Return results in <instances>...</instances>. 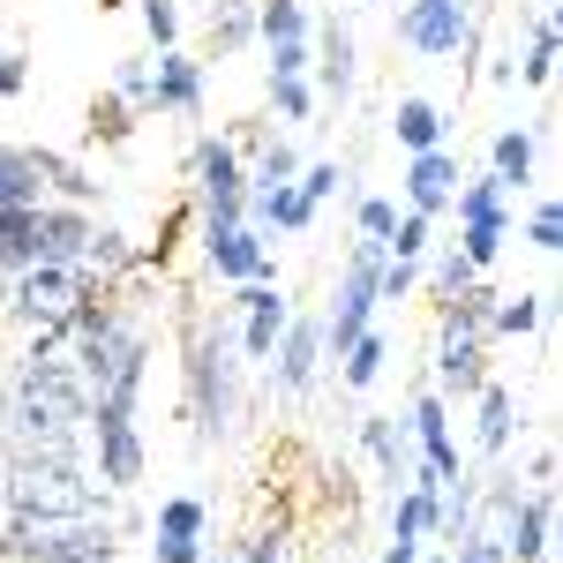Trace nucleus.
Returning a JSON list of instances; mask_svg holds the SVG:
<instances>
[{"mask_svg": "<svg viewBox=\"0 0 563 563\" xmlns=\"http://www.w3.org/2000/svg\"><path fill=\"white\" fill-rule=\"evenodd\" d=\"M90 429V390L68 346H31L15 361V376L0 390V435L8 451H53V459H84Z\"/></svg>", "mask_w": 563, "mask_h": 563, "instance_id": "obj_1", "label": "nucleus"}, {"mask_svg": "<svg viewBox=\"0 0 563 563\" xmlns=\"http://www.w3.org/2000/svg\"><path fill=\"white\" fill-rule=\"evenodd\" d=\"M241 339H233V308L218 301V316H196L180 323V390H188V421H196V443H225L241 429Z\"/></svg>", "mask_w": 563, "mask_h": 563, "instance_id": "obj_2", "label": "nucleus"}, {"mask_svg": "<svg viewBox=\"0 0 563 563\" xmlns=\"http://www.w3.org/2000/svg\"><path fill=\"white\" fill-rule=\"evenodd\" d=\"M0 504L15 526L106 519V488L90 474V459H53V451H8L0 459Z\"/></svg>", "mask_w": 563, "mask_h": 563, "instance_id": "obj_3", "label": "nucleus"}, {"mask_svg": "<svg viewBox=\"0 0 563 563\" xmlns=\"http://www.w3.org/2000/svg\"><path fill=\"white\" fill-rule=\"evenodd\" d=\"M180 174H188L180 196L196 203V241H211V233L249 218V166H241L233 135H196L188 158H180Z\"/></svg>", "mask_w": 563, "mask_h": 563, "instance_id": "obj_4", "label": "nucleus"}, {"mask_svg": "<svg viewBox=\"0 0 563 563\" xmlns=\"http://www.w3.org/2000/svg\"><path fill=\"white\" fill-rule=\"evenodd\" d=\"M0 563H121L113 519H68V526H15L0 533Z\"/></svg>", "mask_w": 563, "mask_h": 563, "instance_id": "obj_5", "label": "nucleus"}, {"mask_svg": "<svg viewBox=\"0 0 563 563\" xmlns=\"http://www.w3.org/2000/svg\"><path fill=\"white\" fill-rule=\"evenodd\" d=\"M90 278L84 263H23V271H8L0 278V308L23 323V331H45V323H68V308L84 301Z\"/></svg>", "mask_w": 563, "mask_h": 563, "instance_id": "obj_6", "label": "nucleus"}, {"mask_svg": "<svg viewBox=\"0 0 563 563\" xmlns=\"http://www.w3.org/2000/svg\"><path fill=\"white\" fill-rule=\"evenodd\" d=\"M474 0H398V45L413 60H435V68H459V53L474 45Z\"/></svg>", "mask_w": 563, "mask_h": 563, "instance_id": "obj_7", "label": "nucleus"}, {"mask_svg": "<svg viewBox=\"0 0 563 563\" xmlns=\"http://www.w3.org/2000/svg\"><path fill=\"white\" fill-rule=\"evenodd\" d=\"M84 443H90V474H98L106 496H135V488H143L151 443H143V429H135V413H98V406H90Z\"/></svg>", "mask_w": 563, "mask_h": 563, "instance_id": "obj_8", "label": "nucleus"}, {"mask_svg": "<svg viewBox=\"0 0 563 563\" xmlns=\"http://www.w3.org/2000/svg\"><path fill=\"white\" fill-rule=\"evenodd\" d=\"M308 45H316V60H308L316 113H346V106H353V84H361V38H353V23L331 8V15L308 31Z\"/></svg>", "mask_w": 563, "mask_h": 563, "instance_id": "obj_9", "label": "nucleus"}, {"mask_svg": "<svg viewBox=\"0 0 563 563\" xmlns=\"http://www.w3.org/2000/svg\"><path fill=\"white\" fill-rule=\"evenodd\" d=\"M263 376L278 384V398H308V390L323 384V316H286V331H278V346L263 361Z\"/></svg>", "mask_w": 563, "mask_h": 563, "instance_id": "obj_10", "label": "nucleus"}, {"mask_svg": "<svg viewBox=\"0 0 563 563\" xmlns=\"http://www.w3.org/2000/svg\"><path fill=\"white\" fill-rule=\"evenodd\" d=\"M459 151L451 143H435V151H413L406 158V174H398V196H406V211H421V218H443L451 211V196H459Z\"/></svg>", "mask_w": 563, "mask_h": 563, "instance_id": "obj_11", "label": "nucleus"}, {"mask_svg": "<svg viewBox=\"0 0 563 563\" xmlns=\"http://www.w3.org/2000/svg\"><path fill=\"white\" fill-rule=\"evenodd\" d=\"M151 113H174V121H196L203 113V60L196 53H151Z\"/></svg>", "mask_w": 563, "mask_h": 563, "instance_id": "obj_12", "label": "nucleus"}, {"mask_svg": "<svg viewBox=\"0 0 563 563\" xmlns=\"http://www.w3.org/2000/svg\"><path fill=\"white\" fill-rule=\"evenodd\" d=\"M556 556V488H526L504 526V563H549Z\"/></svg>", "mask_w": 563, "mask_h": 563, "instance_id": "obj_13", "label": "nucleus"}, {"mask_svg": "<svg viewBox=\"0 0 563 563\" xmlns=\"http://www.w3.org/2000/svg\"><path fill=\"white\" fill-rule=\"evenodd\" d=\"M435 398H474L488 384V339L474 331H435Z\"/></svg>", "mask_w": 563, "mask_h": 563, "instance_id": "obj_14", "label": "nucleus"}, {"mask_svg": "<svg viewBox=\"0 0 563 563\" xmlns=\"http://www.w3.org/2000/svg\"><path fill=\"white\" fill-rule=\"evenodd\" d=\"M361 451L376 459L384 488H406V474L421 466V451H413V429H406V413H361Z\"/></svg>", "mask_w": 563, "mask_h": 563, "instance_id": "obj_15", "label": "nucleus"}, {"mask_svg": "<svg viewBox=\"0 0 563 563\" xmlns=\"http://www.w3.org/2000/svg\"><path fill=\"white\" fill-rule=\"evenodd\" d=\"M90 203H53L45 196L38 203V263H84V249H90Z\"/></svg>", "mask_w": 563, "mask_h": 563, "instance_id": "obj_16", "label": "nucleus"}, {"mask_svg": "<svg viewBox=\"0 0 563 563\" xmlns=\"http://www.w3.org/2000/svg\"><path fill=\"white\" fill-rule=\"evenodd\" d=\"M466 406H474V451H481V459H504V451H511V435H519V398H511V384H496V376H488Z\"/></svg>", "mask_w": 563, "mask_h": 563, "instance_id": "obj_17", "label": "nucleus"}, {"mask_svg": "<svg viewBox=\"0 0 563 563\" xmlns=\"http://www.w3.org/2000/svg\"><path fill=\"white\" fill-rule=\"evenodd\" d=\"M488 174L504 180V196L519 203L526 188L541 180V135H533V129H496V135H488Z\"/></svg>", "mask_w": 563, "mask_h": 563, "instance_id": "obj_18", "label": "nucleus"}, {"mask_svg": "<svg viewBox=\"0 0 563 563\" xmlns=\"http://www.w3.org/2000/svg\"><path fill=\"white\" fill-rule=\"evenodd\" d=\"M390 135H398V151L413 158V151H435V143H451V113L421 98V90H406L398 106H390Z\"/></svg>", "mask_w": 563, "mask_h": 563, "instance_id": "obj_19", "label": "nucleus"}, {"mask_svg": "<svg viewBox=\"0 0 563 563\" xmlns=\"http://www.w3.org/2000/svg\"><path fill=\"white\" fill-rule=\"evenodd\" d=\"M249 225L256 233H308L316 225V203H308L301 188H256L249 196Z\"/></svg>", "mask_w": 563, "mask_h": 563, "instance_id": "obj_20", "label": "nucleus"}, {"mask_svg": "<svg viewBox=\"0 0 563 563\" xmlns=\"http://www.w3.org/2000/svg\"><path fill=\"white\" fill-rule=\"evenodd\" d=\"M84 271H90V278H106V286H121V278H135V271H143V249H135L121 225H90Z\"/></svg>", "mask_w": 563, "mask_h": 563, "instance_id": "obj_21", "label": "nucleus"}, {"mask_svg": "<svg viewBox=\"0 0 563 563\" xmlns=\"http://www.w3.org/2000/svg\"><path fill=\"white\" fill-rule=\"evenodd\" d=\"M556 53H563L556 15H549V8H533V23H526V60H511V68H519V84L526 90H549V84H556Z\"/></svg>", "mask_w": 563, "mask_h": 563, "instance_id": "obj_22", "label": "nucleus"}, {"mask_svg": "<svg viewBox=\"0 0 563 563\" xmlns=\"http://www.w3.org/2000/svg\"><path fill=\"white\" fill-rule=\"evenodd\" d=\"M0 203H45L38 143H0Z\"/></svg>", "mask_w": 563, "mask_h": 563, "instance_id": "obj_23", "label": "nucleus"}, {"mask_svg": "<svg viewBox=\"0 0 563 563\" xmlns=\"http://www.w3.org/2000/svg\"><path fill=\"white\" fill-rule=\"evenodd\" d=\"M38 263V203H0V278Z\"/></svg>", "mask_w": 563, "mask_h": 563, "instance_id": "obj_24", "label": "nucleus"}, {"mask_svg": "<svg viewBox=\"0 0 563 563\" xmlns=\"http://www.w3.org/2000/svg\"><path fill=\"white\" fill-rule=\"evenodd\" d=\"M384 368H390V339L376 331V323H368V331H361V339H353V346L331 361V376H339L346 390H368L376 376H384Z\"/></svg>", "mask_w": 563, "mask_h": 563, "instance_id": "obj_25", "label": "nucleus"}, {"mask_svg": "<svg viewBox=\"0 0 563 563\" xmlns=\"http://www.w3.org/2000/svg\"><path fill=\"white\" fill-rule=\"evenodd\" d=\"M511 225H519V211H504V218H459V256L474 263V271H496V256L511 249Z\"/></svg>", "mask_w": 563, "mask_h": 563, "instance_id": "obj_26", "label": "nucleus"}, {"mask_svg": "<svg viewBox=\"0 0 563 563\" xmlns=\"http://www.w3.org/2000/svg\"><path fill=\"white\" fill-rule=\"evenodd\" d=\"M549 323V294H496V308H488V339H533Z\"/></svg>", "mask_w": 563, "mask_h": 563, "instance_id": "obj_27", "label": "nucleus"}, {"mask_svg": "<svg viewBox=\"0 0 563 563\" xmlns=\"http://www.w3.org/2000/svg\"><path fill=\"white\" fill-rule=\"evenodd\" d=\"M429 526H435V488H421V481L390 488V541H421L429 549Z\"/></svg>", "mask_w": 563, "mask_h": 563, "instance_id": "obj_28", "label": "nucleus"}, {"mask_svg": "<svg viewBox=\"0 0 563 563\" xmlns=\"http://www.w3.org/2000/svg\"><path fill=\"white\" fill-rule=\"evenodd\" d=\"M203 533H211V504H203V496H188V488L166 496V504H158V519H151V541H203Z\"/></svg>", "mask_w": 563, "mask_h": 563, "instance_id": "obj_29", "label": "nucleus"}, {"mask_svg": "<svg viewBox=\"0 0 563 563\" xmlns=\"http://www.w3.org/2000/svg\"><path fill=\"white\" fill-rule=\"evenodd\" d=\"M249 45H256V0H218L211 8V60L249 53Z\"/></svg>", "mask_w": 563, "mask_h": 563, "instance_id": "obj_30", "label": "nucleus"}, {"mask_svg": "<svg viewBox=\"0 0 563 563\" xmlns=\"http://www.w3.org/2000/svg\"><path fill=\"white\" fill-rule=\"evenodd\" d=\"M196 233V203L180 196L174 211L158 218V241H143V271H174V256H180V241Z\"/></svg>", "mask_w": 563, "mask_h": 563, "instance_id": "obj_31", "label": "nucleus"}, {"mask_svg": "<svg viewBox=\"0 0 563 563\" xmlns=\"http://www.w3.org/2000/svg\"><path fill=\"white\" fill-rule=\"evenodd\" d=\"M308 0H256V38L263 45H286V38H308Z\"/></svg>", "mask_w": 563, "mask_h": 563, "instance_id": "obj_32", "label": "nucleus"}, {"mask_svg": "<svg viewBox=\"0 0 563 563\" xmlns=\"http://www.w3.org/2000/svg\"><path fill=\"white\" fill-rule=\"evenodd\" d=\"M511 233H526L533 256H556L563 249V203L556 196H533V203H526V225H511Z\"/></svg>", "mask_w": 563, "mask_h": 563, "instance_id": "obj_33", "label": "nucleus"}, {"mask_svg": "<svg viewBox=\"0 0 563 563\" xmlns=\"http://www.w3.org/2000/svg\"><path fill=\"white\" fill-rule=\"evenodd\" d=\"M429 249H435V218H421V211H406V203H398V225H390L384 256H398V263H421Z\"/></svg>", "mask_w": 563, "mask_h": 563, "instance_id": "obj_34", "label": "nucleus"}, {"mask_svg": "<svg viewBox=\"0 0 563 563\" xmlns=\"http://www.w3.org/2000/svg\"><path fill=\"white\" fill-rule=\"evenodd\" d=\"M451 211H459V218H504V211H511V196H504V180H496V174H474V180H459Z\"/></svg>", "mask_w": 563, "mask_h": 563, "instance_id": "obj_35", "label": "nucleus"}, {"mask_svg": "<svg viewBox=\"0 0 563 563\" xmlns=\"http://www.w3.org/2000/svg\"><path fill=\"white\" fill-rule=\"evenodd\" d=\"M271 113H278L286 129L316 121V84H308V76H271Z\"/></svg>", "mask_w": 563, "mask_h": 563, "instance_id": "obj_36", "label": "nucleus"}, {"mask_svg": "<svg viewBox=\"0 0 563 563\" xmlns=\"http://www.w3.org/2000/svg\"><path fill=\"white\" fill-rule=\"evenodd\" d=\"M294 188H301L308 203L323 211L331 196H346V188H353V166H339V158H308V166H301V180H294Z\"/></svg>", "mask_w": 563, "mask_h": 563, "instance_id": "obj_37", "label": "nucleus"}, {"mask_svg": "<svg viewBox=\"0 0 563 563\" xmlns=\"http://www.w3.org/2000/svg\"><path fill=\"white\" fill-rule=\"evenodd\" d=\"M129 135H135V106L129 98H113V90L90 98V143H129Z\"/></svg>", "mask_w": 563, "mask_h": 563, "instance_id": "obj_38", "label": "nucleus"}, {"mask_svg": "<svg viewBox=\"0 0 563 563\" xmlns=\"http://www.w3.org/2000/svg\"><path fill=\"white\" fill-rule=\"evenodd\" d=\"M135 15H143V38H151V53L180 45V0H135Z\"/></svg>", "mask_w": 563, "mask_h": 563, "instance_id": "obj_39", "label": "nucleus"}, {"mask_svg": "<svg viewBox=\"0 0 563 563\" xmlns=\"http://www.w3.org/2000/svg\"><path fill=\"white\" fill-rule=\"evenodd\" d=\"M113 98H129L135 113H151V53H121V68H113Z\"/></svg>", "mask_w": 563, "mask_h": 563, "instance_id": "obj_40", "label": "nucleus"}, {"mask_svg": "<svg viewBox=\"0 0 563 563\" xmlns=\"http://www.w3.org/2000/svg\"><path fill=\"white\" fill-rule=\"evenodd\" d=\"M481 271L466 256H459V241H443V256H435V271H429V286H435V301H451V294H466Z\"/></svg>", "mask_w": 563, "mask_h": 563, "instance_id": "obj_41", "label": "nucleus"}, {"mask_svg": "<svg viewBox=\"0 0 563 563\" xmlns=\"http://www.w3.org/2000/svg\"><path fill=\"white\" fill-rule=\"evenodd\" d=\"M390 225H398V203H390V196H361V203H353V233H361V241H390Z\"/></svg>", "mask_w": 563, "mask_h": 563, "instance_id": "obj_42", "label": "nucleus"}, {"mask_svg": "<svg viewBox=\"0 0 563 563\" xmlns=\"http://www.w3.org/2000/svg\"><path fill=\"white\" fill-rule=\"evenodd\" d=\"M271 60H263V76H308V60H316V45L308 38H286V45H263Z\"/></svg>", "mask_w": 563, "mask_h": 563, "instance_id": "obj_43", "label": "nucleus"}, {"mask_svg": "<svg viewBox=\"0 0 563 563\" xmlns=\"http://www.w3.org/2000/svg\"><path fill=\"white\" fill-rule=\"evenodd\" d=\"M241 563H294V549H286V533H278V526H256V533L241 541Z\"/></svg>", "mask_w": 563, "mask_h": 563, "instance_id": "obj_44", "label": "nucleus"}, {"mask_svg": "<svg viewBox=\"0 0 563 563\" xmlns=\"http://www.w3.org/2000/svg\"><path fill=\"white\" fill-rule=\"evenodd\" d=\"M23 90H31V53L8 45V53H0V98H23Z\"/></svg>", "mask_w": 563, "mask_h": 563, "instance_id": "obj_45", "label": "nucleus"}, {"mask_svg": "<svg viewBox=\"0 0 563 563\" xmlns=\"http://www.w3.org/2000/svg\"><path fill=\"white\" fill-rule=\"evenodd\" d=\"M151 563H211V541H151Z\"/></svg>", "mask_w": 563, "mask_h": 563, "instance_id": "obj_46", "label": "nucleus"}, {"mask_svg": "<svg viewBox=\"0 0 563 563\" xmlns=\"http://www.w3.org/2000/svg\"><path fill=\"white\" fill-rule=\"evenodd\" d=\"M526 488H556V443H541V451L526 459Z\"/></svg>", "mask_w": 563, "mask_h": 563, "instance_id": "obj_47", "label": "nucleus"}, {"mask_svg": "<svg viewBox=\"0 0 563 563\" xmlns=\"http://www.w3.org/2000/svg\"><path fill=\"white\" fill-rule=\"evenodd\" d=\"M376 563H421V541H384V556Z\"/></svg>", "mask_w": 563, "mask_h": 563, "instance_id": "obj_48", "label": "nucleus"}, {"mask_svg": "<svg viewBox=\"0 0 563 563\" xmlns=\"http://www.w3.org/2000/svg\"><path fill=\"white\" fill-rule=\"evenodd\" d=\"M533 8H549V15H556V0H533Z\"/></svg>", "mask_w": 563, "mask_h": 563, "instance_id": "obj_49", "label": "nucleus"}, {"mask_svg": "<svg viewBox=\"0 0 563 563\" xmlns=\"http://www.w3.org/2000/svg\"><path fill=\"white\" fill-rule=\"evenodd\" d=\"M353 8H376V0H353Z\"/></svg>", "mask_w": 563, "mask_h": 563, "instance_id": "obj_50", "label": "nucleus"}, {"mask_svg": "<svg viewBox=\"0 0 563 563\" xmlns=\"http://www.w3.org/2000/svg\"><path fill=\"white\" fill-rule=\"evenodd\" d=\"M549 563H556V556H549Z\"/></svg>", "mask_w": 563, "mask_h": 563, "instance_id": "obj_51", "label": "nucleus"}]
</instances>
